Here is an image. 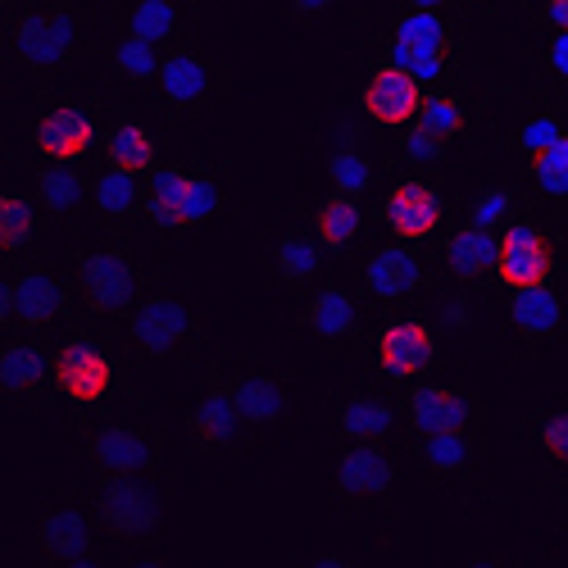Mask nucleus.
Here are the masks:
<instances>
[{
  "instance_id": "1",
  "label": "nucleus",
  "mask_w": 568,
  "mask_h": 568,
  "mask_svg": "<svg viewBox=\"0 0 568 568\" xmlns=\"http://www.w3.org/2000/svg\"><path fill=\"white\" fill-rule=\"evenodd\" d=\"M383 60L414 73L423 87H455L459 78V28L446 10H409L400 6Z\"/></svg>"
},
{
  "instance_id": "2",
  "label": "nucleus",
  "mask_w": 568,
  "mask_h": 568,
  "mask_svg": "<svg viewBox=\"0 0 568 568\" xmlns=\"http://www.w3.org/2000/svg\"><path fill=\"white\" fill-rule=\"evenodd\" d=\"M227 201L223 173L210 164H160L146 178V223L160 232L205 227Z\"/></svg>"
},
{
  "instance_id": "3",
  "label": "nucleus",
  "mask_w": 568,
  "mask_h": 568,
  "mask_svg": "<svg viewBox=\"0 0 568 568\" xmlns=\"http://www.w3.org/2000/svg\"><path fill=\"white\" fill-rule=\"evenodd\" d=\"M55 392L78 409H105L128 392V368L101 337L73 327L55 351Z\"/></svg>"
},
{
  "instance_id": "4",
  "label": "nucleus",
  "mask_w": 568,
  "mask_h": 568,
  "mask_svg": "<svg viewBox=\"0 0 568 568\" xmlns=\"http://www.w3.org/2000/svg\"><path fill=\"white\" fill-rule=\"evenodd\" d=\"M78 41H82V23L69 0H28L10 19L14 60L41 78L69 69V60L78 55Z\"/></svg>"
},
{
  "instance_id": "5",
  "label": "nucleus",
  "mask_w": 568,
  "mask_h": 568,
  "mask_svg": "<svg viewBox=\"0 0 568 568\" xmlns=\"http://www.w3.org/2000/svg\"><path fill=\"white\" fill-rule=\"evenodd\" d=\"M91 514L105 528L110 541L146 546L160 537L164 524V491L155 487L151 473H128V478H101L91 496Z\"/></svg>"
},
{
  "instance_id": "6",
  "label": "nucleus",
  "mask_w": 568,
  "mask_h": 568,
  "mask_svg": "<svg viewBox=\"0 0 568 568\" xmlns=\"http://www.w3.org/2000/svg\"><path fill=\"white\" fill-rule=\"evenodd\" d=\"M201 333H205V318L192 301L182 296H141L132 310H128V342L151 355V359H182L201 346Z\"/></svg>"
},
{
  "instance_id": "7",
  "label": "nucleus",
  "mask_w": 568,
  "mask_h": 568,
  "mask_svg": "<svg viewBox=\"0 0 568 568\" xmlns=\"http://www.w3.org/2000/svg\"><path fill=\"white\" fill-rule=\"evenodd\" d=\"M73 292L82 301L87 314H128L141 296V268L123 246H97V251H82L73 264Z\"/></svg>"
},
{
  "instance_id": "8",
  "label": "nucleus",
  "mask_w": 568,
  "mask_h": 568,
  "mask_svg": "<svg viewBox=\"0 0 568 568\" xmlns=\"http://www.w3.org/2000/svg\"><path fill=\"white\" fill-rule=\"evenodd\" d=\"M73 277L45 268V264H32V268H19L6 292H0V314L6 323L23 327V333H45V327H60L73 310Z\"/></svg>"
},
{
  "instance_id": "9",
  "label": "nucleus",
  "mask_w": 568,
  "mask_h": 568,
  "mask_svg": "<svg viewBox=\"0 0 568 568\" xmlns=\"http://www.w3.org/2000/svg\"><path fill=\"white\" fill-rule=\"evenodd\" d=\"M101 537L105 528L97 524V514H87L69 500H55L37 509V524H32V541L41 550V559H51L60 568H87L91 559L101 555Z\"/></svg>"
},
{
  "instance_id": "10",
  "label": "nucleus",
  "mask_w": 568,
  "mask_h": 568,
  "mask_svg": "<svg viewBox=\"0 0 568 568\" xmlns=\"http://www.w3.org/2000/svg\"><path fill=\"white\" fill-rule=\"evenodd\" d=\"M559 273V242L532 219H514L500 227V260H496V282L505 292L514 287H541Z\"/></svg>"
},
{
  "instance_id": "11",
  "label": "nucleus",
  "mask_w": 568,
  "mask_h": 568,
  "mask_svg": "<svg viewBox=\"0 0 568 568\" xmlns=\"http://www.w3.org/2000/svg\"><path fill=\"white\" fill-rule=\"evenodd\" d=\"M437 355H442V342L428 318H392L373 337V364L387 383H405V387L418 383V377L433 373Z\"/></svg>"
},
{
  "instance_id": "12",
  "label": "nucleus",
  "mask_w": 568,
  "mask_h": 568,
  "mask_svg": "<svg viewBox=\"0 0 568 568\" xmlns=\"http://www.w3.org/2000/svg\"><path fill=\"white\" fill-rule=\"evenodd\" d=\"M428 282H433L428 260L414 251V242H400V236L364 255V292L377 305H409L428 292Z\"/></svg>"
},
{
  "instance_id": "13",
  "label": "nucleus",
  "mask_w": 568,
  "mask_h": 568,
  "mask_svg": "<svg viewBox=\"0 0 568 568\" xmlns=\"http://www.w3.org/2000/svg\"><path fill=\"white\" fill-rule=\"evenodd\" d=\"M246 428L251 423L242 418V409H236L232 377L210 373L196 405H192V418H186V446L196 455H227L236 442H242Z\"/></svg>"
},
{
  "instance_id": "14",
  "label": "nucleus",
  "mask_w": 568,
  "mask_h": 568,
  "mask_svg": "<svg viewBox=\"0 0 568 568\" xmlns=\"http://www.w3.org/2000/svg\"><path fill=\"white\" fill-rule=\"evenodd\" d=\"M496 260H500V232H487L478 223H446L437 242V264L442 273L464 292H483L496 282Z\"/></svg>"
},
{
  "instance_id": "15",
  "label": "nucleus",
  "mask_w": 568,
  "mask_h": 568,
  "mask_svg": "<svg viewBox=\"0 0 568 568\" xmlns=\"http://www.w3.org/2000/svg\"><path fill=\"white\" fill-rule=\"evenodd\" d=\"M333 483L346 500L368 505V500H387L396 491L400 468L383 442H342L333 459Z\"/></svg>"
},
{
  "instance_id": "16",
  "label": "nucleus",
  "mask_w": 568,
  "mask_h": 568,
  "mask_svg": "<svg viewBox=\"0 0 568 568\" xmlns=\"http://www.w3.org/2000/svg\"><path fill=\"white\" fill-rule=\"evenodd\" d=\"M405 409V433L409 437H428V433H455V428H473L483 414V405L446 387V383H409V392L400 396Z\"/></svg>"
},
{
  "instance_id": "17",
  "label": "nucleus",
  "mask_w": 568,
  "mask_h": 568,
  "mask_svg": "<svg viewBox=\"0 0 568 568\" xmlns=\"http://www.w3.org/2000/svg\"><path fill=\"white\" fill-rule=\"evenodd\" d=\"M155 91H160L164 110L192 114V110H201L214 97V91H219V73H214V64H210L205 51H196L192 41H178V45H169V51H164Z\"/></svg>"
},
{
  "instance_id": "18",
  "label": "nucleus",
  "mask_w": 568,
  "mask_h": 568,
  "mask_svg": "<svg viewBox=\"0 0 568 568\" xmlns=\"http://www.w3.org/2000/svg\"><path fill=\"white\" fill-rule=\"evenodd\" d=\"M87 459L101 478H128V473H155L160 464V442L136 428V423H101L97 433L87 437Z\"/></svg>"
},
{
  "instance_id": "19",
  "label": "nucleus",
  "mask_w": 568,
  "mask_h": 568,
  "mask_svg": "<svg viewBox=\"0 0 568 568\" xmlns=\"http://www.w3.org/2000/svg\"><path fill=\"white\" fill-rule=\"evenodd\" d=\"M327 264H333V251L318 242V232L310 223H287L268 236V268L282 287L310 292Z\"/></svg>"
},
{
  "instance_id": "20",
  "label": "nucleus",
  "mask_w": 568,
  "mask_h": 568,
  "mask_svg": "<svg viewBox=\"0 0 568 568\" xmlns=\"http://www.w3.org/2000/svg\"><path fill=\"white\" fill-rule=\"evenodd\" d=\"M505 327L524 346H546L568 327V301L555 282L541 287H514L505 301Z\"/></svg>"
},
{
  "instance_id": "21",
  "label": "nucleus",
  "mask_w": 568,
  "mask_h": 568,
  "mask_svg": "<svg viewBox=\"0 0 568 568\" xmlns=\"http://www.w3.org/2000/svg\"><path fill=\"white\" fill-rule=\"evenodd\" d=\"M423 97H428V87H423L414 73H405L392 60H377L368 69V82H364V114L383 128H405L418 119Z\"/></svg>"
},
{
  "instance_id": "22",
  "label": "nucleus",
  "mask_w": 568,
  "mask_h": 568,
  "mask_svg": "<svg viewBox=\"0 0 568 568\" xmlns=\"http://www.w3.org/2000/svg\"><path fill=\"white\" fill-rule=\"evenodd\" d=\"M383 223L392 227V236H400V242H428V236H437L446 227V196L433 182L405 178L383 201Z\"/></svg>"
},
{
  "instance_id": "23",
  "label": "nucleus",
  "mask_w": 568,
  "mask_h": 568,
  "mask_svg": "<svg viewBox=\"0 0 568 568\" xmlns=\"http://www.w3.org/2000/svg\"><path fill=\"white\" fill-rule=\"evenodd\" d=\"M292 318L305 327V333H314L318 342H333V346H346L359 337V327H364V305L355 292L346 287H314L296 301Z\"/></svg>"
},
{
  "instance_id": "24",
  "label": "nucleus",
  "mask_w": 568,
  "mask_h": 568,
  "mask_svg": "<svg viewBox=\"0 0 568 568\" xmlns=\"http://www.w3.org/2000/svg\"><path fill=\"white\" fill-rule=\"evenodd\" d=\"M400 423V396H392L387 387H359L333 405V428L342 442H387Z\"/></svg>"
},
{
  "instance_id": "25",
  "label": "nucleus",
  "mask_w": 568,
  "mask_h": 568,
  "mask_svg": "<svg viewBox=\"0 0 568 568\" xmlns=\"http://www.w3.org/2000/svg\"><path fill=\"white\" fill-rule=\"evenodd\" d=\"M232 396H236V409H242V418L251 428H273V423H282L292 409L287 373L277 364H251L242 373H232Z\"/></svg>"
},
{
  "instance_id": "26",
  "label": "nucleus",
  "mask_w": 568,
  "mask_h": 568,
  "mask_svg": "<svg viewBox=\"0 0 568 568\" xmlns=\"http://www.w3.org/2000/svg\"><path fill=\"white\" fill-rule=\"evenodd\" d=\"M97 146V119L82 105H51L32 123V151L41 160H82Z\"/></svg>"
},
{
  "instance_id": "27",
  "label": "nucleus",
  "mask_w": 568,
  "mask_h": 568,
  "mask_svg": "<svg viewBox=\"0 0 568 568\" xmlns=\"http://www.w3.org/2000/svg\"><path fill=\"white\" fill-rule=\"evenodd\" d=\"M91 210L110 232L132 227L136 219H146V178L105 164V173L91 182Z\"/></svg>"
},
{
  "instance_id": "28",
  "label": "nucleus",
  "mask_w": 568,
  "mask_h": 568,
  "mask_svg": "<svg viewBox=\"0 0 568 568\" xmlns=\"http://www.w3.org/2000/svg\"><path fill=\"white\" fill-rule=\"evenodd\" d=\"M310 227L318 232V242L333 251V260H337V255H351L364 242V236H368V210H364L359 196L333 192V196H323L310 210Z\"/></svg>"
},
{
  "instance_id": "29",
  "label": "nucleus",
  "mask_w": 568,
  "mask_h": 568,
  "mask_svg": "<svg viewBox=\"0 0 568 568\" xmlns=\"http://www.w3.org/2000/svg\"><path fill=\"white\" fill-rule=\"evenodd\" d=\"M0 387L10 396H41L55 387V355H45V346L32 337H10V346L0 351Z\"/></svg>"
},
{
  "instance_id": "30",
  "label": "nucleus",
  "mask_w": 568,
  "mask_h": 568,
  "mask_svg": "<svg viewBox=\"0 0 568 568\" xmlns=\"http://www.w3.org/2000/svg\"><path fill=\"white\" fill-rule=\"evenodd\" d=\"M101 155H105L110 169H128V173L151 178L164 164V141L146 123H114L101 136Z\"/></svg>"
},
{
  "instance_id": "31",
  "label": "nucleus",
  "mask_w": 568,
  "mask_h": 568,
  "mask_svg": "<svg viewBox=\"0 0 568 568\" xmlns=\"http://www.w3.org/2000/svg\"><path fill=\"white\" fill-rule=\"evenodd\" d=\"M32 186H37V205L45 214H78L82 205H91V182L78 173L73 160H41L32 169Z\"/></svg>"
},
{
  "instance_id": "32",
  "label": "nucleus",
  "mask_w": 568,
  "mask_h": 568,
  "mask_svg": "<svg viewBox=\"0 0 568 568\" xmlns=\"http://www.w3.org/2000/svg\"><path fill=\"white\" fill-rule=\"evenodd\" d=\"M414 123L428 128L433 136H442L446 146H459V141L473 132V123H478V110H473L455 87H433L428 97H423V110Z\"/></svg>"
},
{
  "instance_id": "33",
  "label": "nucleus",
  "mask_w": 568,
  "mask_h": 568,
  "mask_svg": "<svg viewBox=\"0 0 568 568\" xmlns=\"http://www.w3.org/2000/svg\"><path fill=\"white\" fill-rule=\"evenodd\" d=\"M414 459L428 468L433 478H459V473H468L473 459H478V442H473L468 428L428 433V437H414Z\"/></svg>"
},
{
  "instance_id": "34",
  "label": "nucleus",
  "mask_w": 568,
  "mask_h": 568,
  "mask_svg": "<svg viewBox=\"0 0 568 568\" xmlns=\"http://www.w3.org/2000/svg\"><path fill=\"white\" fill-rule=\"evenodd\" d=\"M128 32L169 51V45H178V32H182V0H132Z\"/></svg>"
},
{
  "instance_id": "35",
  "label": "nucleus",
  "mask_w": 568,
  "mask_h": 568,
  "mask_svg": "<svg viewBox=\"0 0 568 568\" xmlns=\"http://www.w3.org/2000/svg\"><path fill=\"white\" fill-rule=\"evenodd\" d=\"M327 182H333V192L364 201L373 192V182H377V164H373V155L359 146V141L327 146Z\"/></svg>"
},
{
  "instance_id": "36",
  "label": "nucleus",
  "mask_w": 568,
  "mask_h": 568,
  "mask_svg": "<svg viewBox=\"0 0 568 568\" xmlns=\"http://www.w3.org/2000/svg\"><path fill=\"white\" fill-rule=\"evenodd\" d=\"M518 196H524V192H518L514 182H487V186H478V192H468L464 223H478L487 232H500V227H509L518 219Z\"/></svg>"
},
{
  "instance_id": "37",
  "label": "nucleus",
  "mask_w": 568,
  "mask_h": 568,
  "mask_svg": "<svg viewBox=\"0 0 568 568\" xmlns=\"http://www.w3.org/2000/svg\"><path fill=\"white\" fill-rule=\"evenodd\" d=\"M160 64H164V51H160V45L141 41V37H132V32L110 51V73L123 78V82H132V87L155 82V78H160Z\"/></svg>"
},
{
  "instance_id": "38",
  "label": "nucleus",
  "mask_w": 568,
  "mask_h": 568,
  "mask_svg": "<svg viewBox=\"0 0 568 568\" xmlns=\"http://www.w3.org/2000/svg\"><path fill=\"white\" fill-rule=\"evenodd\" d=\"M528 182L550 201H568V132L528 160Z\"/></svg>"
},
{
  "instance_id": "39",
  "label": "nucleus",
  "mask_w": 568,
  "mask_h": 568,
  "mask_svg": "<svg viewBox=\"0 0 568 568\" xmlns=\"http://www.w3.org/2000/svg\"><path fill=\"white\" fill-rule=\"evenodd\" d=\"M37 223H41L37 201H28L23 192H6V196H0V246H6L10 255L32 242Z\"/></svg>"
},
{
  "instance_id": "40",
  "label": "nucleus",
  "mask_w": 568,
  "mask_h": 568,
  "mask_svg": "<svg viewBox=\"0 0 568 568\" xmlns=\"http://www.w3.org/2000/svg\"><path fill=\"white\" fill-rule=\"evenodd\" d=\"M532 78L541 91H568V32H546L532 51Z\"/></svg>"
},
{
  "instance_id": "41",
  "label": "nucleus",
  "mask_w": 568,
  "mask_h": 568,
  "mask_svg": "<svg viewBox=\"0 0 568 568\" xmlns=\"http://www.w3.org/2000/svg\"><path fill=\"white\" fill-rule=\"evenodd\" d=\"M455 146H446L442 136H433L428 128H418V123H405L396 128V155L400 164H414V169H433V164H446Z\"/></svg>"
},
{
  "instance_id": "42",
  "label": "nucleus",
  "mask_w": 568,
  "mask_h": 568,
  "mask_svg": "<svg viewBox=\"0 0 568 568\" xmlns=\"http://www.w3.org/2000/svg\"><path fill=\"white\" fill-rule=\"evenodd\" d=\"M528 433H532L537 450H541L559 473H568V400L555 405V409H546V414H537Z\"/></svg>"
},
{
  "instance_id": "43",
  "label": "nucleus",
  "mask_w": 568,
  "mask_h": 568,
  "mask_svg": "<svg viewBox=\"0 0 568 568\" xmlns=\"http://www.w3.org/2000/svg\"><path fill=\"white\" fill-rule=\"evenodd\" d=\"M564 136V123H559V114L555 110H537L528 123H518V151H524V160H532V155H541L550 141H559Z\"/></svg>"
},
{
  "instance_id": "44",
  "label": "nucleus",
  "mask_w": 568,
  "mask_h": 568,
  "mask_svg": "<svg viewBox=\"0 0 568 568\" xmlns=\"http://www.w3.org/2000/svg\"><path fill=\"white\" fill-rule=\"evenodd\" d=\"M532 19L541 32H568V0H532Z\"/></svg>"
},
{
  "instance_id": "45",
  "label": "nucleus",
  "mask_w": 568,
  "mask_h": 568,
  "mask_svg": "<svg viewBox=\"0 0 568 568\" xmlns=\"http://www.w3.org/2000/svg\"><path fill=\"white\" fill-rule=\"evenodd\" d=\"M287 6H292V19L296 23H318V19L333 14L342 0H287Z\"/></svg>"
},
{
  "instance_id": "46",
  "label": "nucleus",
  "mask_w": 568,
  "mask_h": 568,
  "mask_svg": "<svg viewBox=\"0 0 568 568\" xmlns=\"http://www.w3.org/2000/svg\"><path fill=\"white\" fill-rule=\"evenodd\" d=\"M400 6H409V10H446L450 0H400Z\"/></svg>"
},
{
  "instance_id": "47",
  "label": "nucleus",
  "mask_w": 568,
  "mask_h": 568,
  "mask_svg": "<svg viewBox=\"0 0 568 568\" xmlns=\"http://www.w3.org/2000/svg\"><path fill=\"white\" fill-rule=\"evenodd\" d=\"M491 6H500V0H491Z\"/></svg>"
}]
</instances>
